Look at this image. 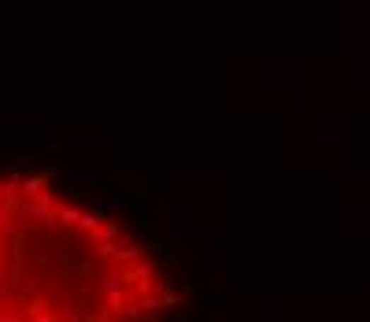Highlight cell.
Wrapping results in <instances>:
<instances>
[{"label": "cell", "mask_w": 370, "mask_h": 322, "mask_svg": "<svg viewBox=\"0 0 370 322\" xmlns=\"http://www.w3.org/2000/svg\"><path fill=\"white\" fill-rule=\"evenodd\" d=\"M174 300L130 226L37 174H0V322L152 318Z\"/></svg>", "instance_id": "cell-1"}]
</instances>
